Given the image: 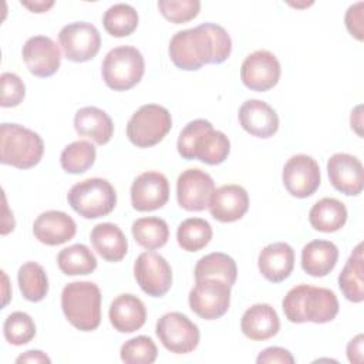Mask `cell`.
<instances>
[{
    "instance_id": "f546056e",
    "label": "cell",
    "mask_w": 364,
    "mask_h": 364,
    "mask_svg": "<svg viewBox=\"0 0 364 364\" xmlns=\"http://www.w3.org/2000/svg\"><path fill=\"white\" fill-rule=\"evenodd\" d=\"M195 279H219L230 287L237 279L236 262L226 253L213 252L200 257L195 266Z\"/></svg>"
},
{
    "instance_id": "9a60e30c",
    "label": "cell",
    "mask_w": 364,
    "mask_h": 364,
    "mask_svg": "<svg viewBox=\"0 0 364 364\" xmlns=\"http://www.w3.org/2000/svg\"><path fill=\"white\" fill-rule=\"evenodd\" d=\"M280 63L267 50H257L249 54L240 67L242 82L252 91L263 92L273 88L280 78Z\"/></svg>"
},
{
    "instance_id": "ee69618b",
    "label": "cell",
    "mask_w": 364,
    "mask_h": 364,
    "mask_svg": "<svg viewBox=\"0 0 364 364\" xmlns=\"http://www.w3.org/2000/svg\"><path fill=\"white\" fill-rule=\"evenodd\" d=\"M16 363H51L50 357H47L43 351L40 350H30L17 357Z\"/></svg>"
},
{
    "instance_id": "ab89813d",
    "label": "cell",
    "mask_w": 364,
    "mask_h": 364,
    "mask_svg": "<svg viewBox=\"0 0 364 364\" xmlns=\"http://www.w3.org/2000/svg\"><path fill=\"white\" fill-rule=\"evenodd\" d=\"M1 107L10 108L17 107L24 95H26V85L23 80L14 73H3L1 77Z\"/></svg>"
},
{
    "instance_id": "7402d4cb",
    "label": "cell",
    "mask_w": 364,
    "mask_h": 364,
    "mask_svg": "<svg viewBox=\"0 0 364 364\" xmlns=\"http://www.w3.org/2000/svg\"><path fill=\"white\" fill-rule=\"evenodd\" d=\"M257 266L266 280L280 283L293 272L294 250L289 243L284 242L270 243L260 250Z\"/></svg>"
},
{
    "instance_id": "8fae6325",
    "label": "cell",
    "mask_w": 364,
    "mask_h": 364,
    "mask_svg": "<svg viewBox=\"0 0 364 364\" xmlns=\"http://www.w3.org/2000/svg\"><path fill=\"white\" fill-rule=\"evenodd\" d=\"M58 43L67 60L84 63L94 58L100 51L101 36L94 24L74 21L60 30Z\"/></svg>"
},
{
    "instance_id": "7bdbcfd3",
    "label": "cell",
    "mask_w": 364,
    "mask_h": 364,
    "mask_svg": "<svg viewBox=\"0 0 364 364\" xmlns=\"http://www.w3.org/2000/svg\"><path fill=\"white\" fill-rule=\"evenodd\" d=\"M363 334L355 336L350 343L347 344V357L348 361L353 364H361L363 363Z\"/></svg>"
},
{
    "instance_id": "3957f363",
    "label": "cell",
    "mask_w": 364,
    "mask_h": 364,
    "mask_svg": "<svg viewBox=\"0 0 364 364\" xmlns=\"http://www.w3.org/2000/svg\"><path fill=\"white\" fill-rule=\"evenodd\" d=\"M176 148L183 159H199L208 165H219L228 158L230 142L222 131L213 129L209 121L193 119L181 131Z\"/></svg>"
},
{
    "instance_id": "2e32d148",
    "label": "cell",
    "mask_w": 364,
    "mask_h": 364,
    "mask_svg": "<svg viewBox=\"0 0 364 364\" xmlns=\"http://www.w3.org/2000/svg\"><path fill=\"white\" fill-rule=\"evenodd\" d=\"M169 199V182L156 171H146L136 176L131 186V202L139 212H151L162 208Z\"/></svg>"
},
{
    "instance_id": "8992f818",
    "label": "cell",
    "mask_w": 364,
    "mask_h": 364,
    "mask_svg": "<svg viewBox=\"0 0 364 364\" xmlns=\"http://www.w3.org/2000/svg\"><path fill=\"white\" fill-rule=\"evenodd\" d=\"M70 206L85 219H97L111 213L117 205L114 186L102 178H90L71 186L67 195Z\"/></svg>"
},
{
    "instance_id": "ffe728a7",
    "label": "cell",
    "mask_w": 364,
    "mask_h": 364,
    "mask_svg": "<svg viewBox=\"0 0 364 364\" xmlns=\"http://www.w3.org/2000/svg\"><path fill=\"white\" fill-rule=\"evenodd\" d=\"M240 127L253 136L270 138L279 129L276 111L262 100H247L239 108Z\"/></svg>"
},
{
    "instance_id": "5bb4252c",
    "label": "cell",
    "mask_w": 364,
    "mask_h": 364,
    "mask_svg": "<svg viewBox=\"0 0 364 364\" xmlns=\"http://www.w3.org/2000/svg\"><path fill=\"white\" fill-rule=\"evenodd\" d=\"M283 185L291 196L307 198L313 195L321 182L320 166L314 158L299 154L293 155L283 168Z\"/></svg>"
},
{
    "instance_id": "44dd1931",
    "label": "cell",
    "mask_w": 364,
    "mask_h": 364,
    "mask_svg": "<svg viewBox=\"0 0 364 364\" xmlns=\"http://www.w3.org/2000/svg\"><path fill=\"white\" fill-rule=\"evenodd\" d=\"M77 225L74 219L61 210H47L37 216L33 223L36 239L47 246H57L75 236Z\"/></svg>"
},
{
    "instance_id": "74e56055",
    "label": "cell",
    "mask_w": 364,
    "mask_h": 364,
    "mask_svg": "<svg viewBox=\"0 0 364 364\" xmlns=\"http://www.w3.org/2000/svg\"><path fill=\"white\" fill-rule=\"evenodd\" d=\"M119 355L125 364H152L156 360L158 348L151 337L136 336L121 346Z\"/></svg>"
},
{
    "instance_id": "8d00e7d4",
    "label": "cell",
    "mask_w": 364,
    "mask_h": 364,
    "mask_svg": "<svg viewBox=\"0 0 364 364\" xmlns=\"http://www.w3.org/2000/svg\"><path fill=\"white\" fill-rule=\"evenodd\" d=\"M6 341L13 346H24L36 336L34 320L24 311H14L7 316L3 324Z\"/></svg>"
},
{
    "instance_id": "d4e9b609",
    "label": "cell",
    "mask_w": 364,
    "mask_h": 364,
    "mask_svg": "<svg viewBox=\"0 0 364 364\" xmlns=\"http://www.w3.org/2000/svg\"><path fill=\"white\" fill-rule=\"evenodd\" d=\"M74 128L78 135L92 139L98 145L109 142L114 134V124L109 115L97 107H84L75 112Z\"/></svg>"
},
{
    "instance_id": "7a4b0ae2",
    "label": "cell",
    "mask_w": 364,
    "mask_h": 364,
    "mask_svg": "<svg viewBox=\"0 0 364 364\" xmlns=\"http://www.w3.org/2000/svg\"><path fill=\"white\" fill-rule=\"evenodd\" d=\"M284 316L291 323H328L338 313V300L333 290L299 284L287 291L282 301Z\"/></svg>"
},
{
    "instance_id": "d6a6232c",
    "label": "cell",
    "mask_w": 364,
    "mask_h": 364,
    "mask_svg": "<svg viewBox=\"0 0 364 364\" xmlns=\"http://www.w3.org/2000/svg\"><path fill=\"white\" fill-rule=\"evenodd\" d=\"M20 291L28 301H40L48 293V277L41 264L36 262H26L20 266L17 273Z\"/></svg>"
},
{
    "instance_id": "30bf717a",
    "label": "cell",
    "mask_w": 364,
    "mask_h": 364,
    "mask_svg": "<svg viewBox=\"0 0 364 364\" xmlns=\"http://www.w3.org/2000/svg\"><path fill=\"white\" fill-rule=\"evenodd\" d=\"M230 306V286L219 279L196 280L189 291L191 310L205 320L222 317Z\"/></svg>"
},
{
    "instance_id": "d590c367",
    "label": "cell",
    "mask_w": 364,
    "mask_h": 364,
    "mask_svg": "<svg viewBox=\"0 0 364 364\" xmlns=\"http://www.w3.org/2000/svg\"><path fill=\"white\" fill-rule=\"evenodd\" d=\"M95 146L88 141H75L67 145L61 155V168L68 173H82L88 171L95 162Z\"/></svg>"
},
{
    "instance_id": "83f0119b",
    "label": "cell",
    "mask_w": 364,
    "mask_h": 364,
    "mask_svg": "<svg viewBox=\"0 0 364 364\" xmlns=\"http://www.w3.org/2000/svg\"><path fill=\"white\" fill-rule=\"evenodd\" d=\"M364 256L363 245L358 243L347 259L340 276L338 287L344 297L353 303L364 300Z\"/></svg>"
},
{
    "instance_id": "4dcf8cb0",
    "label": "cell",
    "mask_w": 364,
    "mask_h": 364,
    "mask_svg": "<svg viewBox=\"0 0 364 364\" xmlns=\"http://www.w3.org/2000/svg\"><path fill=\"white\" fill-rule=\"evenodd\" d=\"M132 236L135 242L148 250L162 247L169 239L168 223L156 216L139 218L132 223Z\"/></svg>"
},
{
    "instance_id": "836d02e7",
    "label": "cell",
    "mask_w": 364,
    "mask_h": 364,
    "mask_svg": "<svg viewBox=\"0 0 364 364\" xmlns=\"http://www.w3.org/2000/svg\"><path fill=\"white\" fill-rule=\"evenodd\" d=\"M212 235L213 232L208 220L200 218H188L179 223L176 240L183 250L198 252L210 242Z\"/></svg>"
},
{
    "instance_id": "1f68e13d",
    "label": "cell",
    "mask_w": 364,
    "mask_h": 364,
    "mask_svg": "<svg viewBox=\"0 0 364 364\" xmlns=\"http://www.w3.org/2000/svg\"><path fill=\"white\" fill-rule=\"evenodd\" d=\"M57 264L67 276L90 274L97 269V259L90 247L77 243L60 250L57 255Z\"/></svg>"
},
{
    "instance_id": "277c9868",
    "label": "cell",
    "mask_w": 364,
    "mask_h": 364,
    "mask_svg": "<svg viewBox=\"0 0 364 364\" xmlns=\"http://www.w3.org/2000/svg\"><path fill=\"white\" fill-rule=\"evenodd\" d=\"M101 290L92 282H71L61 291V309L67 320L81 331H92L101 323Z\"/></svg>"
},
{
    "instance_id": "e575fe53",
    "label": "cell",
    "mask_w": 364,
    "mask_h": 364,
    "mask_svg": "<svg viewBox=\"0 0 364 364\" xmlns=\"http://www.w3.org/2000/svg\"><path fill=\"white\" fill-rule=\"evenodd\" d=\"M105 31L112 37H127L138 27V13L127 3H117L107 9L102 17Z\"/></svg>"
},
{
    "instance_id": "b9f144b4",
    "label": "cell",
    "mask_w": 364,
    "mask_h": 364,
    "mask_svg": "<svg viewBox=\"0 0 364 364\" xmlns=\"http://www.w3.org/2000/svg\"><path fill=\"white\" fill-rule=\"evenodd\" d=\"M257 364H272V363H279V364H293L294 357L291 353L283 347H269L264 348L256 358Z\"/></svg>"
},
{
    "instance_id": "f35d334b",
    "label": "cell",
    "mask_w": 364,
    "mask_h": 364,
    "mask_svg": "<svg viewBox=\"0 0 364 364\" xmlns=\"http://www.w3.org/2000/svg\"><path fill=\"white\" fill-rule=\"evenodd\" d=\"M158 9L161 14L175 24H182L193 20L199 10V0H159Z\"/></svg>"
},
{
    "instance_id": "484cf974",
    "label": "cell",
    "mask_w": 364,
    "mask_h": 364,
    "mask_svg": "<svg viewBox=\"0 0 364 364\" xmlns=\"http://www.w3.org/2000/svg\"><path fill=\"white\" fill-rule=\"evenodd\" d=\"M90 240L94 250L107 262H119L128 252V240L124 232L114 223H98L92 228Z\"/></svg>"
},
{
    "instance_id": "bcb514c9",
    "label": "cell",
    "mask_w": 364,
    "mask_h": 364,
    "mask_svg": "<svg viewBox=\"0 0 364 364\" xmlns=\"http://www.w3.org/2000/svg\"><path fill=\"white\" fill-rule=\"evenodd\" d=\"M360 111H361V105L355 107V109L351 112V128H354L358 135H363L361 134V114H360Z\"/></svg>"
},
{
    "instance_id": "603a6c76",
    "label": "cell",
    "mask_w": 364,
    "mask_h": 364,
    "mask_svg": "<svg viewBox=\"0 0 364 364\" xmlns=\"http://www.w3.org/2000/svg\"><path fill=\"white\" fill-rule=\"evenodd\" d=\"M112 327L119 333H134L146 321V309L142 300L134 294L124 293L117 296L108 311Z\"/></svg>"
},
{
    "instance_id": "4fadbf2b",
    "label": "cell",
    "mask_w": 364,
    "mask_h": 364,
    "mask_svg": "<svg viewBox=\"0 0 364 364\" xmlns=\"http://www.w3.org/2000/svg\"><path fill=\"white\" fill-rule=\"evenodd\" d=\"M215 182L209 173L199 168L183 171L176 181V199L182 209L200 212L209 208Z\"/></svg>"
},
{
    "instance_id": "f1b7e54d",
    "label": "cell",
    "mask_w": 364,
    "mask_h": 364,
    "mask_svg": "<svg viewBox=\"0 0 364 364\" xmlns=\"http://www.w3.org/2000/svg\"><path fill=\"white\" fill-rule=\"evenodd\" d=\"M347 220V208L346 205L336 198H323L317 200L310 212L309 222L310 225L324 233L336 232L344 226Z\"/></svg>"
},
{
    "instance_id": "cb8c5ba5",
    "label": "cell",
    "mask_w": 364,
    "mask_h": 364,
    "mask_svg": "<svg viewBox=\"0 0 364 364\" xmlns=\"http://www.w3.org/2000/svg\"><path fill=\"white\" fill-rule=\"evenodd\" d=\"M240 328L250 340L263 341L279 333L280 320L276 310L270 304L257 303L243 313Z\"/></svg>"
},
{
    "instance_id": "ac0fdd59",
    "label": "cell",
    "mask_w": 364,
    "mask_h": 364,
    "mask_svg": "<svg viewBox=\"0 0 364 364\" xmlns=\"http://www.w3.org/2000/svg\"><path fill=\"white\" fill-rule=\"evenodd\" d=\"M327 173L331 185L348 196L360 195L364 186V171L361 161L350 154L338 152L328 158Z\"/></svg>"
},
{
    "instance_id": "60d3db41",
    "label": "cell",
    "mask_w": 364,
    "mask_h": 364,
    "mask_svg": "<svg viewBox=\"0 0 364 364\" xmlns=\"http://www.w3.org/2000/svg\"><path fill=\"white\" fill-rule=\"evenodd\" d=\"M363 1H358L347 9L346 13V27L351 36L357 40H363Z\"/></svg>"
},
{
    "instance_id": "ba28073f",
    "label": "cell",
    "mask_w": 364,
    "mask_h": 364,
    "mask_svg": "<svg viewBox=\"0 0 364 364\" xmlns=\"http://www.w3.org/2000/svg\"><path fill=\"white\" fill-rule=\"evenodd\" d=\"M172 117L158 104H145L136 109L127 124V136L138 148L159 144L171 131Z\"/></svg>"
},
{
    "instance_id": "52a82bcc",
    "label": "cell",
    "mask_w": 364,
    "mask_h": 364,
    "mask_svg": "<svg viewBox=\"0 0 364 364\" xmlns=\"http://www.w3.org/2000/svg\"><path fill=\"white\" fill-rule=\"evenodd\" d=\"M144 73V57L132 46H119L109 50L101 65L102 80L114 91H127L135 87Z\"/></svg>"
},
{
    "instance_id": "e0dca14e",
    "label": "cell",
    "mask_w": 364,
    "mask_h": 364,
    "mask_svg": "<svg viewBox=\"0 0 364 364\" xmlns=\"http://www.w3.org/2000/svg\"><path fill=\"white\" fill-rule=\"evenodd\" d=\"M21 53L28 71L36 77H50L60 68L61 51L47 36L30 37L24 43Z\"/></svg>"
},
{
    "instance_id": "d6986e66",
    "label": "cell",
    "mask_w": 364,
    "mask_h": 364,
    "mask_svg": "<svg viewBox=\"0 0 364 364\" xmlns=\"http://www.w3.org/2000/svg\"><path fill=\"white\" fill-rule=\"evenodd\" d=\"M247 209L249 195L243 186L235 183L215 189L209 203L210 215L222 223H230L242 219Z\"/></svg>"
},
{
    "instance_id": "9c48e42d",
    "label": "cell",
    "mask_w": 364,
    "mask_h": 364,
    "mask_svg": "<svg viewBox=\"0 0 364 364\" xmlns=\"http://www.w3.org/2000/svg\"><path fill=\"white\" fill-rule=\"evenodd\" d=\"M156 336L162 346L175 354H188L199 344V328L188 316L171 311L156 321Z\"/></svg>"
},
{
    "instance_id": "5b68a950",
    "label": "cell",
    "mask_w": 364,
    "mask_h": 364,
    "mask_svg": "<svg viewBox=\"0 0 364 364\" xmlns=\"http://www.w3.org/2000/svg\"><path fill=\"white\" fill-rule=\"evenodd\" d=\"M1 164L18 169H28L37 165L44 152L41 136L18 124L4 122L0 127Z\"/></svg>"
},
{
    "instance_id": "7c38bea8",
    "label": "cell",
    "mask_w": 364,
    "mask_h": 364,
    "mask_svg": "<svg viewBox=\"0 0 364 364\" xmlns=\"http://www.w3.org/2000/svg\"><path fill=\"white\" fill-rule=\"evenodd\" d=\"M134 276L144 293L151 297L165 296L172 286V269L155 252L141 253L134 263Z\"/></svg>"
},
{
    "instance_id": "4316f807",
    "label": "cell",
    "mask_w": 364,
    "mask_h": 364,
    "mask_svg": "<svg viewBox=\"0 0 364 364\" xmlns=\"http://www.w3.org/2000/svg\"><path fill=\"white\" fill-rule=\"evenodd\" d=\"M338 260V249L330 240H311L301 250V269L313 277H324Z\"/></svg>"
},
{
    "instance_id": "6da1fadb",
    "label": "cell",
    "mask_w": 364,
    "mask_h": 364,
    "mask_svg": "<svg viewBox=\"0 0 364 364\" xmlns=\"http://www.w3.org/2000/svg\"><path fill=\"white\" fill-rule=\"evenodd\" d=\"M169 57L175 67L195 71L205 64H220L230 55L232 38L219 24L203 23L173 34Z\"/></svg>"
},
{
    "instance_id": "f6af8a7d",
    "label": "cell",
    "mask_w": 364,
    "mask_h": 364,
    "mask_svg": "<svg viewBox=\"0 0 364 364\" xmlns=\"http://www.w3.org/2000/svg\"><path fill=\"white\" fill-rule=\"evenodd\" d=\"M21 4L33 13H44L54 6V1H21Z\"/></svg>"
}]
</instances>
